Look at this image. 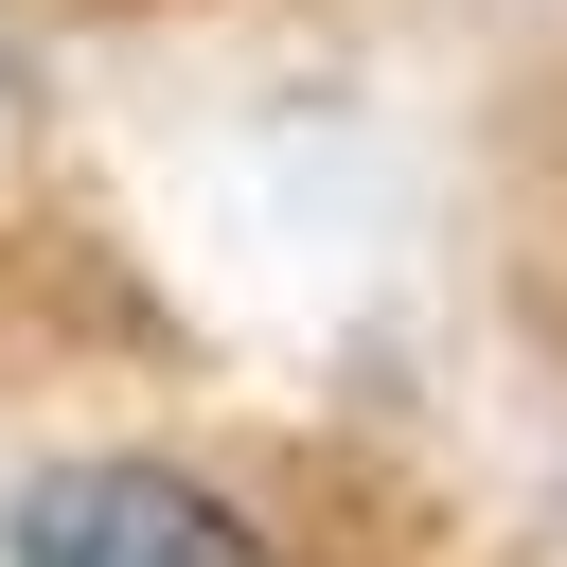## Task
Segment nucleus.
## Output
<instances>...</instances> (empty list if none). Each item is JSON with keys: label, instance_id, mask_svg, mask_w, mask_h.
Returning a JSON list of instances; mask_svg holds the SVG:
<instances>
[{"label": "nucleus", "instance_id": "obj_1", "mask_svg": "<svg viewBox=\"0 0 567 567\" xmlns=\"http://www.w3.org/2000/svg\"><path fill=\"white\" fill-rule=\"evenodd\" d=\"M0 567H284V532L248 496H213L195 461L89 443V461H35L0 496Z\"/></svg>", "mask_w": 567, "mask_h": 567}]
</instances>
